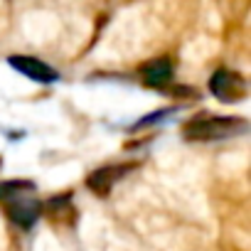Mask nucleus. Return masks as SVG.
Returning <instances> with one entry per match:
<instances>
[{"label":"nucleus","mask_w":251,"mask_h":251,"mask_svg":"<svg viewBox=\"0 0 251 251\" xmlns=\"http://www.w3.org/2000/svg\"><path fill=\"white\" fill-rule=\"evenodd\" d=\"M246 126L241 118H226V116H202L195 121H187L182 126V138L185 141H222L229 138Z\"/></svg>","instance_id":"nucleus-1"},{"label":"nucleus","mask_w":251,"mask_h":251,"mask_svg":"<svg viewBox=\"0 0 251 251\" xmlns=\"http://www.w3.org/2000/svg\"><path fill=\"white\" fill-rule=\"evenodd\" d=\"M209 91H212L217 99L231 103V101H241V99L246 96V84H244V79H241L239 74H234V72H229V69H219V72H214V76L209 79Z\"/></svg>","instance_id":"nucleus-2"},{"label":"nucleus","mask_w":251,"mask_h":251,"mask_svg":"<svg viewBox=\"0 0 251 251\" xmlns=\"http://www.w3.org/2000/svg\"><path fill=\"white\" fill-rule=\"evenodd\" d=\"M10 67L18 69L20 74H25V76L32 79V81H42V84L57 81V72H54L52 67H47L42 59H35V57L13 54V57H10Z\"/></svg>","instance_id":"nucleus-3"},{"label":"nucleus","mask_w":251,"mask_h":251,"mask_svg":"<svg viewBox=\"0 0 251 251\" xmlns=\"http://www.w3.org/2000/svg\"><path fill=\"white\" fill-rule=\"evenodd\" d=\"M8 214L15 224L20 226H30L37 217H40V202L35 197H25V195H13L10 204H8Z\"/></svg>","instance_id":"nucleus-4"},{"label":"nucleus","mask_w":251,"mask_h":251,"mask_svg":"<svg viewBox=\"0 0 251 251\" xmlns=\"http://www.w3.org/2000/svg\"><path fill=\"white\" fill-rule=\"evenodd\" d=\"M128 173L126 165H113V168H99L89 175V187L96 192V195H108V190Z\"/></svg>","instance_id":"nucleus-5"},{"label":"nucleus","mask_w":251,"mask_h":251,"mask_svg":"<svg viewBox=\"0 0 251 251\" xmlns=\"http://www.w3.org/2000/svg\"><path fill=\"white\" fill-rule=\"evenodd\" d=\"M141 76H143V81L151 84V86H163V84H168L170 76H173V64H170L168 57L153 59V62H148V64L141 67Z\"/></svg>","instance_id":"nucleus-6"}]
</instances>
